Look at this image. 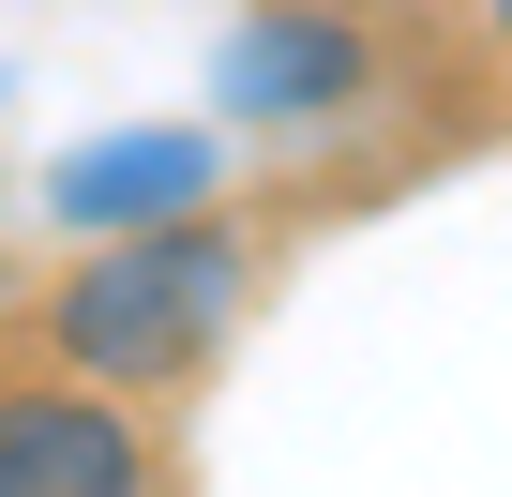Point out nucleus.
<instances>
[{"mask_svg":"<svg viewBox=\"0 0 512 497\" xmlns=\"http://www.w3.org/2000/svg\"><path fill=\"white\" fill-rule=\"evenodd\" d=\"M226 317H241V241L136 226V241H106V257L61 287V362H91V377H181V362L226 347Z\"/></svg>","mask_w":512,"mask_h":497,"instance_id":"obj_1","label":"nucleus"},{"mask_svg":"<svg viewBox=\"0 0 512 497\" xmlns=\"http://www.w3.org/2000/svg\"><path fill=\"white\" fill-rule=\"evenodd\" d=\"M0 497H151V452L91 392H0Z\"/></svg>","mask_w":512,"mask_h":497,"instance_id":"obj_2","label":"nucleus"},{"mask_svg":"<svg viewBox=\"0 0 512 497\" xmlns=\"http://www.w3.org/2000/svg\"><path fill=\"white\" fill-rule=\"evenodd\" d=\"M332 91H362V46L332 31V16H256L241 46H226V106H332Z\"/></svg>","mask_w":512,"mask_h":497,"instance_id":"obj_3","label":"nucleus"},{"mask_svg":"<svg viewBox=\"0 0 512 497\" xmlns=\"http://www.w3.org/2000/svg\"><path fill=\"white\" fill-rule=\"evenodd\" d=\"M196 181H211V136H121V151H76L46 196H61L76 226H121V211H151V226H166Z\"/></svg>","mask_w":512,"mask_h":497,"instance_id":"obj_4","label":"nucleus"},{"mask_svg":"<svg viewBox=\"0 0 512 497\" xmlns=\"http://www.w3.org/2000/svg\"><path fill=\"white\" fill-rule=\"evenodd\" d=\"M497 31H512V0H497Z\"/></svg>","mask_w":512,"mask_h":497,"instance_id":"obj_5","label":"nucleus"}]
</instances>
